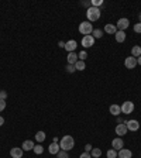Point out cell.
Listing matches in <instances>:
<instances>
[{"label": "cell", "instance_id": "d6986e66", "mask_svg": "<svg viewBox=\"0 0 141 158\" xmlns=\"http://www.w3.org/2000/svg\"><path fill=\"white\" fill-rule=\"evenodd\" d=\"M131 57H134V58H138V57H141V47H138V45H134V47L131 48Z\"/></svg>", "mask_w": 141, "mask_h": 158}, {"label": "cell", "instance_id": "603a6c76", "mask_svg": "<svg viewBox=\"0 0 141 158\" xmlns=\"http://www.w3.org/2000/svg\"><path fill=\"white\" fill-rule=\"evenodd\" d=\"M86 68V65H85V61H81V59H79L78 62L75 64V69L76 71H83Z\"/></svg>", "mask_w": 141, "mask_h": 158}, {"label": "cell", "instance_id": "83f0119b", "mask_svg": "<svg viewBox=\"0 0 141 158\" xmlns=\"http://www.w3.org/2000/svg\"><path fill=\"white\" fill-rule=\"evenodd\" d=\"M56 157H58V158H69V155H68V151L60 150V152L56 154Z\"/></svg>", "mask_w": 141, "mask_h": 158}, {"label": "cell", "instance_id": "d590c367", "mask_svg": "<svg viewBox=\"0 0 141 158\" xmlns=\"http://www.w3.org/2000/svg\"><path fill=\"white\" fill-rule=\"evenodd\" d=\"M58 45H60V48H65V42H63V41H60Z\"/></svg>", "mask_w": 141, "mask_h": 158}, {"label": "cell", "instance_id": "3957f363", "mask_svg": "<svg viewBox=\"0 0 141 158\" xmlns=\"http://www.w3.org/2000/svg\"><path fill=\"white\" fill-rule=\"evenodd\" d=\"M93 31V26L92 23L89 21H82L81 24H79V33L83 34V35H90Z\"/></svg>", "mask_w": 141, "mask_h": 158}, {"label": "cell", "instance_id": "277c9868", "mask_svg": "<svg viewBox=\"0 0 141 158\" xmlns=\"http://www.w3.org/2000/svg\"><path fill=\"white\" fill-rule=\"evenodd\" d=\"M120 107H121V113L131 114V113H133V110H134V103L130 102V100H127V102H124Z\"/></svg>", "mask_w": 141, "mask_h": 158}, {"label": "cell", "instance_id": "cb8c5ba5", "mask_svg": "<svg viewBox=\"0 0 141 158\" xmlns=\"http://www.w3.org/2000/svg\"><path fill=\"white\" fill-rule=\"evenodd\" d=\"M92 33H93V38H95V40H96V38H102V37H103V31H102L100 28H95Z\"/></svg>", "mask_w": 141, "mask_h": 158}, {"label": "cell", "instance_id": "ba28073f", "mask_svg": "<svg viewBox=\"0 0 141 158\" xmlns=\"http://www.w3.org/2000/svg\"><path fill=\"white\" fill-rule=\"evenodd\" d=\"M124 66H126L127 69H134V68L137 66V58H134V57H127L126 61H124Z\"/></svg>", "mask_w": 141, "mask_h": 158}, {"label": "cell", "instance_id": "7a4b0ae2", "mask_svg": "<svg viewBox=\"0 0 141 158\" xmlns=\"http://www.w3.org/2000/svg\"><path fill=\"white\" fill-rule=\"evenodd\" d=\"M100 14H102V11L100 9H97V7H92L90 6L88 10H86V17H88V21H97V20L100 19Z\"/></svg>", "mask_w": 141, "mask_h": 158}, {"label": "cell", "instance_id": "ac0fdd59", "mask_svg": "<svg viewBox=\"0 0 141 158\" xmlns=\"http://www.w3.org/2000/svg\"><path fill=\"white\" fill-rule=\"evenodd\" d=\"M104 31L107 34H116L117 33V28H116L114 24H106L104 26Z\"/></svg>", "mask_w": 141, "mask_h": 158}, {"label": "cell", "instance_id": "8992f818", "mask_svg": "<svg viewBox=\"0 0 141 158\" xmlns=\"http://www.w3.org/2000/svg\"><path fill=\"white\" fill-rule=\"evenodd\" d=\"M128 26H130L128 19H120L119 21L116 23V28H117V31H124V30L128 28Z\"/></svg>", "mask_w": 141, "mask_h": 158}, {"label": "cell", "instance_id": "4fadbf2b", "mask_svg": "<svg viewBox=\"0 0 141 158\" xmlns=\"http://www.w3.org/2000/svg\"><path fill=\"white\" fill-rule=\"evenodd\" d=\"M23 148H19V147H14L10 150V155L11 158H21L23 157Z\"/></svg>", "mask_w": 141, "mask_h": 158}, {"label": "cell", "instance_id": "836d02e7", "mask_svg": "<svg viewBox=\"0 0 141 158\" xmlns=\"http://www.w3.org/2000/svg\"><path fill=\"white\" fill-rule=\"evenodd\" d=\"M79 158H92V155H90V152H82Z\"/></svg>", "mask_w": 141, "mask_h": 158}, {"label": "cell", "instance_id": "74e56055", "mask_svg": "<svg viewBox=\"0 0 141 158\" xmlns=\"http://www.w3.org/2000/svg\"><path fill=\"white\" fill-rule=\"evenodd\" d=\"M137 64H138V65H141V57H138V58H137Z\"/></svg>", "mask_w": 141, "mask_h": 158}, {"label": "cell", "instance_id": "ffe728a7", "mask_svg": "<svg viewBox=\"0 0 141 158\" xmlns=\"http://www.w3.org/2000/svg\"><path fill=\"white\" fill-rule=\"evenodd\" d=\"M114 35H116V41L117 42H124V40H126V33L124 31H117Z\"/></svg>", "mask_w": 141, "mask_h": 158}, {"label": "cell", "instance_id": "4316f807", "mask_svg": "<svg viewBox=\"0 0 141 158\" xmlns=\"http://www.w3.org/2000/svg\"><path fill=\"white\" fill-rule=\"evenodd\" d=\"M90 4H92V7H97V9H99L102 4H103V0H92Z\"/></svg>", "mask_w": 141, "mask_h": 158}, {"label": "cell", "instance_id": "52a82bcc", "mask_svg": "<svg viewBox=\"0 0 141 158\" xmlns=\"http://www.w3.org/2000/svg\"><path fill=\"white\" fill-rule=\"evenodd\" d=\"M124 124L127 126V130H130V131H137V130L140 129V123H138L137 120H134V119H131V120L126 121Z\"/></svg>", "mask_w": 141, "mask_h": 158}, {"label": "cell", "instance_id": "9c48e42d", "mask_svg": "<svg viewBox=\"0 0 141 158\" xmlns=\"http://www.w3.org/2000/svg\"><path fill=\"white\" fill-rule=\"evenodd\" d=\"M111 147H113V150L120 151L123 147H124V143H123V140L119 137V138H114L113 141H111Z\"/></svg>", "mask_w": 141, "mask_h": 158}, {"label": "cell", "instance_id": "8d00e7d4", "mask_svg": "<svg viewBox=\"0 0 141 158\" xmlns=\"http://www.w3.org/2000/svg\"><path fill=\"white\" fill-rule=\"evenodd\" d=\"M3 124H4V119L0 116V126H3Z\"/></svg>", "mask_w": 141, "mask_h": 158}, {"label": "cell", "instance_id": "f1b7e54d", "mask_svg": "<svg viewBox=\"0 0 141 158\" xmlns=\"http://www.w3.org/2000/svg\"><path fill=\"white\" fill-rule=\"evenodd\" d=\"M78 58L81 59V61H85V59L88 58V52H86V51H81L78 54Z\"/></svg>", "mask_w": 141, "mask_h": 158}, {"label": "cell", "instance_id": "d4e9b609", "mask_svg": "<svg viewBox=\"0 0 141 158\" xmlns=\"http://www.w3.org/2000/svg\"><path fill=\"white\" fill-rule=\"evenodd\" d=\"M33 151L34 152H35V154H42V152H44V147H42V145H41V144H37V145H34V148H33Z\"/></svg>", "mask_w": 141, "mask_h": 158}, {"label": "cell", "instance_id": "7402d4cb", "mask_svg": "<svg viewBox=\"0 0 141 158\" xmlns=\"http://www.w3.org/2000/svg\"><path fill=\"white\" fill-rule=\"evenodd\" d=\"M35 140H37L38 143H42L45 140V133L44 131H37L35 133Z\"/></svg>", "mask_w": 141, "mask_h": 158}, {"label": "cell", "instance_id": "e0dca14e", "mask_svg": "<svg viewBox=\"0 0 141 158\" xmlns=\"http://www.w3.org/2000/svg\"><path fill=\"white\" fill-rule=\"evenodd\" d=\"M109 110H110V114H113V116H119L121 113V107L119 105H111Z\"/></svg>", "mask_w": 141, "mask_h": 158}, {"label": "cell", "instance_id": "2e32d148", "mask_svg": "<svg viewBox=\"0 0 141 158\" xmlns=\"http://www.w3.org/2000/svg\"><path fill=\"white\" fill-rule=\"evenodd\" d=\"M34 145H35L34 141H31V140H26V141L21 144V148L24 151H30V150H33V148H34Z\"/></svg>", "mask_w": 141, "mask_h": 158}, {"label": "cell", "instance_id": "f546056e", "mask_svg": "<svg viewBox=\"0 0 141 158\" xmlns=\"http://www.w3.org/2000/svg\"><path fill=\"white\" fill-rule=\"evenodd\" d=\"M75 71H76V69H75V65H69V64H68V65H67V72H69V74H74Z\"/></svg>", "mask_w": 141, "mask_h": 158}, {"label": "cell", "instance_id": "6da1fadb", "mask_svg": "<svg viewBox=\"0 0 141 158\" xmlns=\"http://www.w3.org/2000/svg\"><path fill=\"white\" fill-rule=\"evenodd\" d=\"M60 147L63 151H69L75 147V140L72 136H63L60 141Z\"/></svg>", "mask_w": 141, "mask_h": 158}, {"label": "cell", "instance_id": "5b68a950", "mask_svg": "<svg viewBox=\"0 0 141 158\" xmlns=\"http://www.w3.org/2000/svg\"><path fill=\"white\" fill-rule=\"evenodd\" d=\"M93 45H95V38H93L92 34L90 35H83V38H82V47L90 48Z\"/></svg>", "mask_w": 141, "mask_h": 158}, {"label": "cell", "instance_id": "e575fe53", "mask_svg": "<svg viewBox=\"0 0 141 158\" xmlns=\"http://www.w3.org/2000/svg\"><path fill=\"white\" fill-rule=\"evenodd\" d=\"M92 145H90V144H86L85 145V152H90V151H92Z\"/></svg>", "mask_w": 141, "mask_h": 158}, {"label": "cell", "instance_id": "44dd1931", "mask_svg": "<svg viewBox=\"0 0 141 158\" xmlns=\"http://www.w3.org/2000/svg\"><path fill=\"white\" fill-rule=\"evenodd\" d=\"M90 155H92V158H99L102 155V150H100V148H92Z\"/></svg>", "mask_w": 141, "mask_h": 158}, {"label": "cell", "instance_id": "4dcf8cb0", "mask_svg": "<svg viewBox=\"0 0 141 158\" xmlns=\"http://www.w3.org/2000/svg\"><path fill=\"white\" fill-rule=\"evenodd\" d=\"M7 99V92L6 90H0V100H6Z\"/></svg>", "mask_w": 141, "mask_h": 158}, {"label": "cell", "instance_id": "30bf717a", "mask_svg": "<svg viewBox=\"0 0 141 158\" xmlns=\"http://www.w3.org/2000/svg\"><path fill=\"white\" fill-rule=\"evenodd\" d=\"M76 47H78V42L75 40H69L65 42V50H67L68 52H74L75 50H76Z\"/></svg>", "mask_w": 141, "mask_h": 158}, {"label": "cell", "instance_id": "5bb4252c", "mask_svg": "<svg viewBox=\"0 0 141 158\" xmlns=\"http://www.w3.org/2000/svg\"><path fill=\"white\" fill-rule=\"evenodd\" d=\"M60 150H61V147H60V144H58V143L49 144V147H48V152H49V154L56 155L58 152H60Z\"/></svg>", "mask_w": 141, "mask_h": 158}, {"label": "cell", "instance_id": "1f68e13d", "mask_svg": "<svg viewBox=\"0 0 141 158\" xmlns=\"http://www.w3.org/2000/svg\"><path fill=\"white\" fill-rule=\"evenodd\" d=\"M134 31L141 34V23H136V26H134Z\"/></svg>", "mask_w": 141, "mask_h": 158}, {"label": "cell", "instance_id": "9a60e30c", "mask_svg": "<svg viewBox=\"0 0 141 158\" xmlns=\"http://www.w3.org/2000/svg\"><path fill=\"white\" fill-rule=\"evenodd\" d=\"M67 59H68V64H69V65H75V64L79 61L78 55H76L75 52H69V54H68V57H67Z\"/></svg>", "mask_w": 141, "mask_h": 158}, {"label": "cell", "instance_id": "7c38bea8", "mask_svg": "<svg viewBox=\"0 0 141 158\" xmlns=\"http://www.w3.org/2000/svg\"><path fill=\"white\" fill-rule=\"evenodd\" d=\"M117 157L119 158H131L133 157V152L127 148H121L120 151H117Z\"/></svg>", "mask_w": 141, "mask_h": 158}, {"label": "cell", "instance_id": "f35d334b", "mask_svg": "<svg viewBox=\"0 0 141 158\" xmlns=\"http://www.w3.org/2000/svg\"><path fill=\"white\" fill-rule=\"evenodd\" d=\"M138 23H141V14H140V21H138Z\"/></svg>", "mask_w": 141, "mask_h": 158}, {"label": "cell", "instance_id": "484cf974", "mask_svg": "<svg viewBox=\"0 0 141 158\" xmlns=\"http://www.w3.org/2000/svg\"><path fill=\"white\" fill-rule=\"evenodd\" d=\"M106 155H107V158H117V151L110 148V150L106 152Z\"/></svg>", "mask_w": 141, "mask_h": 158}, {"label": "cell", "instance_id": "d6a6232c", "mask_svg": "<svg viewBox=\"0 0 141 158\" xmlns=\"http://www.w3.org/2000/svg\"><path fill=\"white\" fill-rule=\"evenodd\" d=\"M6 109V100H0V112H3Z\"/></svg>", "mask_w": 141, "mask_h": 158}, {"label": "cell", "instance_id": "8fae6325", "mask_svg": "<svg viewBox=\"0 0 141 158\" xmlns=\"http://www.w3.org/2000/svg\"><path fill=\"white\" fill-rule=\"evenodd\" d=\"M116 134L117 136H126L127 134V126L120 123V124L116 126Z\"/></svg>", "mask_w": 141, "mask_h": 158}]
</instances>
